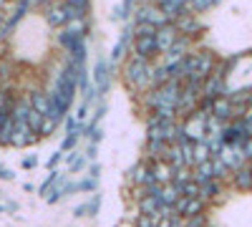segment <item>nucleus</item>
Wrapping results in <instances>:
<instances>
[{
    "label": "nucleus",
    "instance_id": "nucleus-26",
    "mask_svg": "<svg viewBox=\"0 0 252 227\" xmlns=\"http://www.w3.org/2000/svg\"><path fill=\"white\" fill-rule=\"evenodd\" d=\"M98 207H101V195H94L89 202L78 204V207H73V217H96L98 215Z\"/></svg>",
    "mask_w": 252,
    "mask_h": 227
},
{
    "label": "nucleus",
    "instance_id": "nucleus-2",
    "mask_svg": "<svg viewBox=\"0 0 252 227\" xmlns=\"http://www.w3.org/2000/svg\"><path fill=\"white\" fill-rule=\"evenodd\" d=\"M152 71H154V61L129 53L121 66V78L134 94H146L152 89Z\"/></svg>",
    "mask_w": 252,
    "mask_h": 227
},
{
    "label": "nucleus",
    "instance_id": "nucleus-52",
    "mask_svg": "<svg viewBox=\"0 0 252 227\" xmlns=\"http://www.w3.org/2000/svg\"><path fill=\"white\" fill-rule=\"evenodd\" d=\"M8 3H10V0H0V10H3V8H5Z\"/></svg>",
    "mask_w": 252,
    "mask_h": 227
},
{
    "label": "nucleus",
    "instance_id": "nucleus-24",
    "mask_svg": "<svg viewBox=\"0 0 252 227\" xmlns=\"http://www.w3.org/2000/svg\"><path fill=\"white\" fill-rule=\"evenodd\" d=\"M166 149H169V144H166V141L146 139V157H144V162H159V159H166Z\"/></svg>",
    "mask_w": 252,
    "mask_h": 227
},
{
    "label": "nucleus",
    "instance_id": "nucleus-44",
    "mask_svg": "<svg viewBox=\"0 0 252 227\" xmlns=\"http://www.w3.org/2000/svg\"><path fill=\"white\" fill-rule=\"evenodd\" d=\"M61 159H63V152L58 149V152H53V154L48 157V162H46V167H48V169H56L58 164H61Z\"/></svg>",
    "mask_w": 252,
    "mask_h": 227
},
{
    "label": "nucleus",
    "instance_id": "nucleus-36",
    "mask_svg": "<svg viewBox=\"0 0 252 227\" xmlns=\"http://www.w3.org/2000/svg\"><path fill=\"white\" fill-rule=\"evenodd\" d=\"M212 172H215V179H217V182H227L229 174H232V172L224 167V162H222L220 157H212Z\"/></svg>",
    "mask_w": 252,
    "mask_h": 227
},
{
    "label": "nucleus",
    "instance_id": "nucleus-25",
    "mask_svg": "<svg viewBox=\"0 0 252 227\" xmlns=\"http://www.w3.org/2000/svg\"><path fill=\"white\" fill-rule=\"evenodd\" d=\"M199 197L207 202V204H212L222 197V182L217 179H209V182H202L199 184Z\"/></svg>",
    "mask_w": 252,
    "mask_h": 227
},
{
    "label": "nucleus",
    "instance_id": "nucleus-45",
    "mask_svg": "<svg viewBox=\"0 0 252 227\" xmlns=\"http://www.w3.org/2000/svg\"><path fill=\"white\" fill-rule=\"evenodd\" d=\"M89 109H91V106L81 101V106H78V111H76V121H78V124H83V121L89 119Z\"/></svg>",
    "mask_w": 252,
    "mask_h": 227
},
{
    "label": "nucleus",
    "instance_id": "nucleus-8",
    "mask_svg": "<svg viewBox=\"0 0 252 227\" xmlns=\"http://www.w3.org/2000/svg\"><path fill=\"white\" fill-rule=\"evenodd\" d=\"M38 139V134L26 124V119H13V131H10V147L15 149H26V147H33Z\"/></svg>",
    "mask_w": 252,
    "mask_h": 227
},
{
    "label": "nucleus",
    "instance_id": "nucleus-51",
    "mask_svg": "<svg viewBox=\"0 0 252 227\" xmlns=\"http://www.w3.org/2000/svg\"><path fill=\"white\" fill-rule=\"evenodd\" d=\"M242 149H245V157H247V162H252V139H247V141L242 144Z\"/></svg>",
    "mask_w": 252,
    "mask_h": 227
},
{
    "label": "nucleus",
    "instance_id": "nucleus-38",
    "mask_svg": "<svg viewBox=\"0 0 252 227\" xmlns=\"http://www.w3.org/2000/svg\"><path fill=\"white\" fill-rule=\"evenodd\" d=\"M58 127H61V124H58V121H53V119H48V116H43V127H40V131H38V136H40V139H48V136H53V134L58 131Z\"/></svg>",
    "mask_w": 252,
    "mask_h": 227
},
{
    "label": "nucleus",
    "instance_id": "nucleus-39",
    "mask_svg": "<svg viewBox=\"0 0 252 227\" xmlns=\"http://www.w3.org/2000/svg\"><path fill=\"white\" fill-rule=\"evenodd\" d=\"M78 141H81L78 131H73V134H66V136H63V141H61V152L66 154V152L76 149V147H78Z\"/></svg>",
    "mask_w": 252,
    "mask_h": 227
},
{
    "label": "nucleus",
    "instance_id": "nucleus-10",
    "mask_svg": "<svg viewBox=\"0 0 252 227\" xmlns=\"http://www.w3.org/2000/svg\"><path fill=\"white\" fill-rule=\"evenodd\" d=\"M207 119L209 116H202V114H189L187 119H182V134L189 139V141H202L204 134H207Z\"/></svg>",
    "mask_w": 252,
    "mask_h": 227
},
{
    "label": "nucleus",
    "instance_id": "nucleus-5",
    "mask_svg": "<svg viewBox=\"0 0 252 227\" xmlns=\"http://www.w3.org/2000/svg\"><path fill=\"white\" fill-rule=\"evenodd\" d=\"M131 53L146 58V61H157L159 51H157V28L146 26V23H136L131 31Z\"/></svg>",
    "mask_w": 252,
    "mask_h": 227
},
{
    "label": "nucleus",
    "instance_id": "nucleus-11",
    "mask_svg": "<svg viewBox=\"0 0 252 227\" xmlns=\"http://www.w3.org/2000/svg\"><path fill=\"white\" fill-rule=\"evenodd\" d=\"M215 157H220V159L224 162V167H227L229 172H235L237 167H242V164L247 162L245 149L240 147V144H222V149H220Z\"/></svg>",
    "mask_w": 252,
    "mask_h": 227
},
{
    "label": "nucleus",
    "instance_id": "nucleus-3",
    "mask_svg": "<svg viewBox=\"0 0 252 227\" xmlns=\"http://www.w3.org/2000/svg\"><path fill=\"white\" fill-rule=\"evenodd\" d=\"M179 91H182V81L169 78L166 84L149 89L144 94V106L149 111H161V109H174L177 111V101H179Z\"/></svg>",
    "mask_w": 252,
    "mask_h": 227
},
{
    "label": "nucleus",
    "instance_id": "nucleus-32",
    "mask_svg": "<svg viewBox=\"0 0 252 227\" xmlns=\"http://www.w3.org/2000/svg\"><path fill=\"white\" fill-rule=\"evenodd\" d=\"M61 177H63V172H61V169H51V172H48V177L43 179V184L38 187V195H40V197H46V195L56 187V184H58V179H61Z\"/></svg>",
    "mask_w": 252,
    "mask_h": 227
},
{
    "label": "nucleus",
    "instance_id": "nucleus-1",
    "mask_svg": "<svg viewBox=\"0 0 252 227\" xmlns=\"http://www.w3.org/2000/svg\"><path fill=\"white\" fill-rule=\"evenodd\" d=\"M215 68H217V58H215L212 51H192L189 56H184V61L179 66L172 68V78H177V81H197V84H202Z\"/></svg>",
    "mask_w": 252,
    "mask_h": 227
},
{
    "label": "nucleus",
    "instance_id": "nucleus-14",
    "mask_svg": "<svg viewBox=\"0 0 252 227\" xmlns=\"http://www.w3.org/2000/svg\"><path fill=\"white\" fill-rule=\"evenodd\" d=\"M242 111H245V109H237L232 101H229V96H220V98L212 101V116H215L217 121H222V124L235 121Z\"/></svg>",
    "mask_w": 252,
    "mask_h": 227
},
{
    "label": "nucleus",
    "instance_id": "nucleus-23",
    "mask_svg": "<svg viewBox=\"0 0 252 227\" xmlns=\"http://www.w3.org/2000/svg\"><path fill=\"white\" fill-rule=\"evenodd\" d=\"M63 157H66V164H68V174L86 172V167H89V159H86V154H83L81 149H71V152H66Z\"/></svg>",
    "mask_w": 252,
    "mask_h": 227
},
{
    "label": "nucleus",
    "instance_id": "nucleus-31",
    "mask_svg": "<svg viewBox=\"0 0 252 227\" xmlns=\"http://www.w3.org/2000/svg\"><path fill=\"white\" fill-rule=\"evenodd\" d=\"M159 202L161 204H169V207H174L177 204V199H179V192H177V187L174 184H161V190H159Z\"/></svg>",
    "mask_w": 252,
    "mask_h": 227
},
{
    "label": "nucleus",
    "instance_id": "nucleus-19",
    "mask_svg": "<svg viewBox=\"0 0 252 227\" xmlns=\"http://www.w3.org/2000/svg\"><path fill=\"white\" fill-rule=\"evenodd\" d=\"M129 182H131V187H149V184H154L149 162H144V159H141L136 167L129 172Z\"/></svg>",
    "mask_w": 252,
    "mask_h": 227
},
{
    "label": "nucleus",
    "instance_id": "nucleus-46",
    "mask_svg": "<svg viewBox=\"0 0 252 227\" xmlns=\"http://www.w3.org/2000/svg\"><path fill=\"white\" fill-rule=\"evenodd\" d=\"M83 154H86L89 162H96V157H98V144L89 141V147H86V152H83Z\"/></svg>",
    "mask_w": 252,
    "mask_h": 227
},
{
    "label": "nucleus",
    "instance_id": "nucleus-20",
    "mask_svg": "<svg viewBox=\"0 0 252 227\" xmlns=\"http://www.w3.org/2000/svg\"><path fill=\"white\" fill-rule=\"evenodd\" d=\"M149 167H152V177H154V184H172V177H174V169H172V164L169 162H149Z\"/></svg>",
    "mask_w": 252,
    "mask_h": 227
},
{
    "label": "nucleus",
    "instance_id": "nucleus-37",
    "mask_svg": "<svg viewBox=\"0 0 252 227\" xmlns=\"http://www.w3.org/2000/svg\"><path fill=\"white\" fill-rule=\"evenodd\" d=\"M237 121H240V127H242L245 136H247V139H252V106H247V109L237 116Z\"/></svg>",
    "mask_w": 252,
    "mask_h": 227
},
{
    "label": "nucleus",
    "instance_id": "nucleus-41",
    "mask_svg": "<svg viewBox=\"0 0 252 227\" xmlns=\"http://www.w3.org/2000/svg\"><path fill=\"white\" fill-rule=\"evenodd\" d=\"M78 184V192H96V187H98V179H91V177H83L81 182H76Z\"/></svg>",
    "mask_w": 252,
    "mask_h": 227
},
{
    "label": "nucleus",
    "instance_id": "nucleus-9",
    "mask_svg": "<svg viewBox=\"0 0 252 227\" xmlns=\"http://www.w3.org/2000/svg\"><path fill=\"white\" fill-rule=\"evenodd\" d=\"M202 96L204 98H220L227 96V73L222 68H215L204 81H202Z\"/></svg>",
    "mask_w": 252,
    "mask_h": 227
},
{
    "label": "nucleus",
    "instance_id": "nucleus-49",
    "mask_svg": "<svg viewBox=\"0 0 252 227\" xmlns=\"http://www.w3.org/2000/svg\"><path fill=\"white\" fill-rule=\"evenodd\" d=\"M0 179H5V182H13V179H15L13 169H8L5 164H0Z\"/></svg>",
    "mask_w": 252,
    "mask_h": 227
},
{
    "label": "nucleus",
    "instance_id": "nucleus-15",
    "mask_svg": "<svg viewBox=\"0 0 252 227\" xmlns=\"http://www.w3.org/2000/svg\"><path fill=\"white\" fill-rule=\"evenodd\" d=\"M207 207H209V204L202 197H179L177 204H174V212L179 217H194V215L207 212Z\"/></svg>",
    "mask_w": 252,
    "mask_h": 227
},
{
    "label": "nucleus",
    "instance_id": "nucleus-29",
    "mask_svg": "<svg viewBox=\"0 0 252 227\" xmlns=\"http://www.w3.org/2000/svg\"><path fill=\"white\" fill-rule=\"evenodd\" d=\"M63 28L71 31V33H76V35H81V38H86V35H89V28H91L89 15H86V18H73V20H68Z\"/></svg>",
    "mask_w": 252,
    "mask_h": 227
},
{
    "label": "nucleus",
    "instance_id": "nucleus-34",
    "mask_svg": "<svg viewBox=\"0 0 252 227\" xmlns=\"http://www.w3.org/2000/svg\"><path fill=\"white\" fill-rule=\"evenodd\" d=\"M26 124H28L35 134L40 131V127H43V114H38L31 104H28V109H26ZM38 139H40V136H38Z\"/></svg>",
    "mask_w": 252,
    "mask_h": 227
},
{
    "label": "nucleus",
    "instance_id": "nucleus-53",
    "mask_svg": "<svg viewBox=\"0 0 252 227\" xmlns=\"http://www.w3.org/2000/svg\"><path fill=\"white\" fill-rule=\"evenodd\" d=\"M250 172H252V162H250Z\"/></svg>",
    "mask_w": 252,
    "mask_h": 227
},
{
    "label": "nucleus",
    "instance_id": "nucleus-48",
    "mask_svg": "<svg viewBox=\"0 0 252 227\" xmlns=\"http://www.w3.org/2000/svg\"><path fill=\"white\" fill-rule=\"evenodd\" d=\"M86 174L91 177V179H98L101 177V164H96V162H91L89 167H86Z\"/></svg>",
    "mask_w": 252,
    "mask_h": 227
},
{
    "label": "nucleus",
    "instance_id": "nucleus-43",
    "mask_svg": "<svg viewBox=\"0 0 252 227\" xmlns=\"http://www.w3.org/2000/svg\"><path fill=\"white\" fill-rule=\"evenodd\" d=\"M157 217H149V215H139L136 217V227H157Z\"/></svg>",
    "mask_w": 252,
    "mask_h": 227
},
{
    "label": "nucleus",
    "instance_id": "nucleus-40",
    "mask_svg": "<svg viewBox=\"0 0 252 227\" xmlns=\"http://www.w3.org/2000/svg\"><path fill=\"white\" fill-rule=\"evenodd\" d=\"M182 227H207V212L194 217H182Z\"/></svg>",
    "mask_w": 252,
    "mask_h": 227
},
{
    "label": "nucleus",
    "instance_id": "nucleus-47",
    "mask_svg": "<svg viewBox=\"0 0 252 227\" xmlns=\"http://www.w3.org/2000/svg\"><path fill=\"white\" fill-rule=\"evenodd\" d=\"M66 5H71V8H81V10H89V5H91V0H63Z\"/></svg>",
    "mask_w": 252,
    "mask_h": 227
},
{
    "label": "nucleus",
    "instance_id": "nucleus-27",
    "mask_svg": "<svg viewBox=\"0 0 252 227\" xmlns=\"http://www.w3.org/2000/svg\"><path fill=\"white\" fill-rule=\"evenodd\" d=\"M192 179L197 184L202 182H209V179H215V172H212V159H207V162H199L192 167Z\"/></svg>",
    "mask_w": 252,
    "mask_h": 227
},
{
    "label": "nucleus",
    "instance_id": "nucleus-16",
    "mask_svg": "<svg viewBox=\"0 0 252 227\" xmlns=\"http://www.w3.org/2000/svg\"><path fill=\"white\" fill-rule=\"evenodd\" d=\"M237 192H252V172H250V162H245L242 167H237L227 179Z\"/></svg>",
    "mask_w": 252,
    "mask_h": 227
},
{
    "label": "nucleus",
    "instance_id": "nucleus-21",
    "mask_svg": "<svg viewBox=\"0 0 252 227\" xmlns=\"http://www.w3.org/2000/svg\"><path fill=\"white\" fill-rule=\"evenodd\" d=\"M222 141L224 144H242L247 141V136H245V131H242V127H240V121L235 119V121H227L224 127H222Z\"/></svg>",
    "mask_w": 252,
    "mask_h": 227
},
{
    "label": "nucleus",
    "instance_id": "nucleus-12",
    "mask_svg": "<svg viewBox=\"0 0 252 227\" xmlns=\"http://www.w3.org/2000/svg\"><path fill=\"white\" fill-rule=\"evenodd\" d=\"M43 18L51 28H63L71 20V13H68V5L63 3V0H56L48 8H43Z\"/></svg>",
    "mask_w": 252,
    "mask_h": 227
},
{
    "label": "nucleus",
    "instance_id": "nucleus-18",
    "mask_svg": "<svg viewBox=\"0 0 252 227\" xmlns=\"http://www.w3.org/2000/svg\"><path fill=\"white\" fill-rule=\"evenodd\" d=\"M109 76H111V64L106 58H98L96 66H94V86H96L98 94L109 91Z\"/></svg>",
    "mask_w": 252,
    "mask_h": 227
},
{
    "label": "nucleus",
    "instance_id": "nucleus-6",
    "mask_svg": "<svg viewBox=\"0 0 252 227\" xmlns=\"http://www.w3.org/2000/svg\"><path fill=\"white\" fill-rule=\"evenodd\" d=\"M199 98H202V84H197V81H182V91H179V101H177L179 121L187 119L189 114H194Z\"/></svg>",
    "mask_w": 252,
    "mask_h": 227
},
{
    "label": "nucleus",
    "instance_id": "nucleus-30",
    "mask_svg": "<svg viewBox=\"0 0 252 227\" xmlns=\"http://www.w3.org/2000/svg\"><path fill=\"white\" fill-rule=\"evenodd\" d=\"M136 204H139V215H149V217H154L159 212V207H161L159 197H141Z\"/></svg>",
    "mask_w": 252,
    "mask_h": 227
},
{
    "label": "nucleus",
    "instance_id": "nucleus-33",
    "mask_svg": "<svg viewBox=\"0 0 252 227\" xmlns=\"http://www.w3.org/2000/svg\"><path fill=\"white\" fill-rule=\"evenodd\" d=\"M207 159H212V152H209V147H207V141L202 139V141H194V152H192V162L194 164H199V162H207ZM192 164V167H194Z\"/></svg>",
    "mask_w": 252,
    "mask_h": 227
},
{
    "label": "nucleus",
    "instance_id": "nucleus-22",
    "mask_svg": "<svg viewBox=\"0 0 252 227\" xmlns=\"http://www.w3.org/2000/svg\"><path fill=\"white\" fill-rule=\"evenodd\" d=\"M152 3L159 5L169 20H177L182 13H187V0H152Z\"/></svg>",
    "mask_w": 252,
    "mask_h": 227
},
{
    "label": "nucleus",
    "instance_id": "nucleus-28",
    "mask_svg": "<svg viewBox=\"0 0 252 227\" xmlns=\"http://www.w3.org/2000/svg\"><path fill=\"white\" fill-rule=\"evenodd\" d=\"M131 31H134V28H126V33L119 38V43L114 46V51H111V64H119L124 56H129L126 51H129V43H131Z\"/></svg>",
    "mask_w": 252,
    "mask_h": 227
},
{
    "label": "nucleus",
    "instance_id": "nucleus-35",
    "mask_svg": "<svg viewBox=\"0 0 252 227\" xmlns=\"http://www.w3.org/2000/svg\"><path fill=\"white\" fill-rule=\"evenodd\" d=\"M174 187H177L179 197H199V184L194 179H187L182 184H174Z\"/></svg>",
    "mask_w": 252,
    "mask_h": 227
},
{
    "label": "nucleus",
    "instance_id": "nucleus-7",
    "mask_svg": "<svg viewBox=\"0 0 252 227\" xmlns=\"http://www.w3.org/2000/svg\"><path fill=\"white\" fill-rule=\"evenodd\" d=\"M134 18H136V23H146V26H152V28H161V26H166V23H172V20L164 15V10H161L159 5H154L152 0L141 3V5L136 8Z\"/></svg>",
    "mask_w": 252,
    "mask_h": 227
},
{
    "label": "nucleus",
    "instance_id": "nucleus-13",
    "mask_svg": "<svg viewBox=\"0 0 252 227\" xmlns=\"http://www.w3.org/2000/svg\"><path fill=\"white\" fill-rule=\"evenodd\" d=\"M172 23H174V28L179 31V35H187V38H197L202 31H204V26L199 23V15H194V13H182L177 20H172Z\"/></svg>",
    "mask_w": 252,
    "mask_h": 227
},
{
    "label": "nucleus",
    "instance_id": "nucleus-50",
    "mask_svg": "<svg viewBox=\"0 0 252 227\" xmlns=\"http://www.w3.org/2000/svg\"><path fill=\"white\" fill-rule=\"evenodd\" d=\"M20 164H23V169H33V167H35V164H38V159H35V157L31 154V157H26V159H23V162H20Z\"/></svg>",
    "mask_w": 252,
    "mask_h": 227
},
{
    "label": "nucleus",
    "instance_id": "nucleus-42",
    "mask_svg": "<svg viewBox=\"0 0 252 227\" xmlns=\"http://www.w3.org/2000/svg\"><path fill=\"white\" fill-rule=\"evenodd\" d=\"M131 5H134V0H124V3L116 8V18H129V15H131V13H129Z\"/></svg>",
    "mask_w": 252,
    "mask_h": 227
},
{
    "label": "nucleus",
    "instance_id": "nucleus-4",
    "mask_svg": "<svg viewBox=\"0 0 252 227\" xmlns=\"http://www.w3.org/2000/svg\"><path fill=\"white\" fill-rule=\"evenodd\" d=\"M182 136V121L179 119H164L149 111L146 116V139H159L166 144H174Z\"/></svg>",
    "mask_w": 252,
    "mask_h": 227
},
{
    "label": "nucleus",
    "instance_id": "nucleus-17",
    "mask_svg": "<svg viewBox=\"0 0 252 227\" xmlns=\"http://www.w3.org/2000/svg\"><path fill=\"white\" fill-rule=\"evenodd\" d=\"M177 38H179V31L174 28V23H166V26L157 28V51H159V56L169 51L177 43Z\"/></svg>",
    "mask_w": 252,
    "mask_h": 227
}]
</instances>
